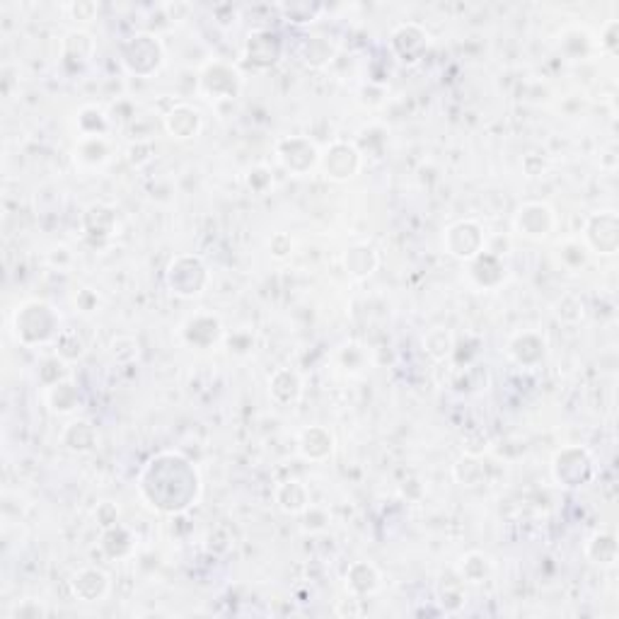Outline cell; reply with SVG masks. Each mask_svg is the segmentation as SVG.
<instances>
[{
    "label": "cell",
    "instance_id": "26",
    "mask_svg": "<svg viewBox=\"0 0 619 619\" xmlns=\"http://www.w3.org/2000/svg\"><path fill=\"white\" fill-rule=\"evenodd\" d=\"M491 569H494V564H491V559H489L487 554H481V552H470V554H464L462 557L457 571H460V579L462 580L481 583L484 579H489Z\"/></svg>",
    "mask_w": 619,
    "mask_h": 619
},
{
    "label": "cell",
    "instance_id": "5",
    "mask_svg": "<svg viewBox=\"0 0 619 619\" xmlns=\"http://www.w3.org/2000/svg\"><path fill=\"white\" fill-rule=\"evenodd\" d=\"M121 58H124V66L131 73L148 76V73L160 68V63H163V47L150 34H136L121 49Z\"/></svg>",
    "mask_w": 619,
    "mask_h": 619
},
{
    "label": "cell",
    "instance_id": "7",
    "mask_svg": "<svg viewBox=\"0 0 619 619\" xmlns=\"http://www.w3.org/2000/svg\"><path fill=\"white\" fill-rule=\"evenodd\" d=\"M554 223H557L554 211H552L547 203L540 202L523 203L518 209V213H516V220H513L518 235H523L527 240H542V238H547V235L554 230Z\"/></svg>",
    "mask_w": 619,
    "mask_h": 619
},
{
    "label": "cell",
    "instance_id": "29",
    "mask_svg": "<svg viewBox=\"0 0 619 619\" xmlns=\"http://www.w3.org/2000/svg\"><path fill=\"white\" fill-rule=\"evenodd\" d=\"M327 523H329V516H327L322 508H315V506H308L305 511H302V525H305V530H310V533H318V530H325Z\"/></svg>",
    "mask_w": 619,
    "mask_h": 619
},
{
    "label": "cell",
    "instance_id": "13",
    "mask_svg": "<svg viewBox=\"0 0 619 619\" xmlns=\"http://www.w3.org/2000/svg\"><path fill=\"white\" fill-rule=\"evenodd\" d=\"M281 39L274 31H255L247 41V61L256 68H269L279 61Z\"/></svg>",
    "mask_w": 619,
    "mask_h": 619
},
{
    "label": "cell",
    "instance_id": "22",
    "mask_svg": "<svg viewBox=\"0 0 619 619\" xmlns=\"http://www.w3.org/2000/svg\"><path fill=\"white\" fill-rule=\"evenodd\" d=\"M61 441L63 445L68 450H73V453H87V450H93L94 443H97V431H94L93 424H87V421H73V424H68L63 428Z\"/></svg>",
    "mask_w": 619,
    "mask_h": 619
},
{
    "label": "cell",
    "instance_id": "19",
    "mask_svg": "<svg viewBox=\"0 0 619 619\" xmlns=\"http://www.w3.org/2000/svg\"><path fill=\"white\" fill-rule=\"evenodd\" d=\"M346 588L354 596H372L380 588V571L371 561H356L348 566Z\"/></svg>",
    "mask_w": 619,
    "mask_h": 619
},
{
    "label": "cell",
    "instance_id": "10",
    "mask_svg": "<svg viewBox=\"0 0 619 619\" xmlns=\"http://www.w3.org/2000/svg\"><path fill=\"white\" fill-rule=\"evenodd\" d=\"M281 163L295 175H305L319 163L318 148L312 146L308 139H286L279 143Z\"/></svg>",
    "mask_w": 619,
    "mask_h": 619
},
{
    "label": "cell",
    "instance_id": "2",
    "mask_svg": "<svg viewBox=\"0 0 619 619\" xmlns=\"http://www.w3.org/2000/svg\"><path fill=\"white\" fill-rule=\"evenodd\" d=\"M58 312L51 305L41 301L24 302L22 308H17L13 327H15V336L27 346L34 344H47L54 336H58Z\"/></svg>",
    "mask_w": 619,
    "mask_h": 619
},
{
    "label": "cell",
    "instance_id": "30",
    "mask_svg": "<svg viewBox=\"0 0 619 619\" xmlns=\"http://www.w3.org/2000/svg\"><path fill=\"white\" fill-rule=\"evenodd\" d=\"M269 247H271V252H274V256L283 259V256H288L291 247H293V242H291V238H288V235H276V238L271 240Z\"/></svg>",
    "mask_w": 619,
    "mask_h": 619
},
{
    "label": "cell",
    "instance_id": "16",
    "mask_svg": "<svg viewBox=\"0 0 619 619\" xmlns=\"http://www.w3.org/2000/svg\"><path fill=\"white\" fill-rule=\"evenodd\" d=\"M165 129L172 139H193L196 133L202 131V114L189 104H177L170 114L165 116Z\"/></svg>",
    "mask_w": 619,
    "mask_h": 619
},
{
    "label": "cell",
    "instance_id": "4",
    "mask_svg": "<svg viewBox=\"0 0 619 619\" xmlns=\"http://www.w3.org/2000/svg\"><path fill=\"white\" fill-rule=\"evenodd\" d=\"M552 474L559 487H583L593 477V457L583 448L561 450L552 462Z\"/></svg>",
    "mask_w": 619,
    "mask_h": 619
},
{
    "label": "cell",
    "instance_id": "24",
    "mask_svg": "<svg viewBox=\"0 0 619 619\" xmlns=\"http://www.w3.org/2000/svg\"><path fill=\"white\" fill-rule=\"evenodd\" d=\"M378 252L368 245H358V247H351L346 255V269L356 276V279H365L371 276L372 271L378 269Z\"/></svg>",
    "mask_w": 619,
    "mask_h": 619
},
{
    "label": "cell",
    "instance_id": "12",
    "mask_svg": "<svg viewBox=\"0 0 619 619\" xmlns=\"http://www.w3.org/2000/svg\"><path fill=\"white\" fill-rule=\"evenodd\" d=\"M426 47H428V34L418 24H404L392 34V49L407 63H417Z\"/></svg>",
    "mask_w": 619,
    "mask_h": 619
},
{
    "label": "cell",
    "instance_id": "11",
    "mask_svg": "<svg viewBox=\"0 0 619 619\" xmlns=\"http://www.w3.org/2000/svg\"><path fill=\"white\" fill-rule=\"evenodd\" d=\"M70 590L83 603H100L109 593V576L102 569H80L70 580Z\"/></svg>",
    "mask_w": 619,
    "mask_h": 619
},
{
    "label": "cell",
    "instance_id": "14",
    "mask_svg": "<svg viewBox=\"0 0 619 619\" xmlns=\"http://www.w3.org/2000/svg\"><path fill=\"white\" fill-rule=\"evenodd\" d=\"M202 85H203V93L211 94V97H232V94L238 93V87H240V77H238V73L230 68V66H225V63H213V66H209L206 68V73H203L202 77Z\"/></svg>",
    "mask_w": 619,
    "mask_h": 619
},
{
    "label": "cell",
    "instance_id": "1",
    "mask_svg": "<svg viewBox=\"0 0 619 619\" xmlns=\"http://www.w3.org/2000/svg\"><path fill=\"white\" fill-rule=\"evenodd\" d=\"M140 491L153 508L163 513H182L202 494V480L192 462L175 453H163L146 467Z\"/></svg>",
    "mask_w": 619,
    "mask_h": 619
},
{
    "label": "cell",
    "instance_id": "9",
    "mask_svg": "<svg viewBox=\"0 0 619 619\" xmlns=\"http://www.w3.org/2000/svg\"><path fill=\"white\" fill-rule=\"evenodd\" d=\"M619 225L617 216L612 211H603L588 218L586 223V242L590 249H596L597 255H615L619 242Z\"/></svg>",
    "mask_w": 619,
    "mask_h": 619
},
{
    "label": "cell",
    "instance_id": "20",
    "mask_svg": "<svg viewBox=\"0 0 619 619\" xmlns=\"http://www.w3.org/2000/svg\"><path fill=\"white\" fill-rule=\"evenodd\" d=\"M220 334H223L220 319L213 318V315H196L184 327L186 341L193 346H206V339H209V344H216Z\"/></svg>",
    "mask_w": 619,
    "mask_h": 619
},
{
    "label": "cell",
    "instance_id": "6",
    "mask_svg": "<svg viewBox=\"0 0 619 619\" xmlns=\"http://www.w3.org/2000/svg\"><path fill=\"white\" fill-rule=\"evenodd\" d=\"M484 245H487L484 232L474 220H460V223L450 225L448 232H445L448 255L464 259V262H472L474 256H480L484 252Z\"/></svg>",
    "mask_w": 619,
    "mask_h": 619
},
{
    "label": "cell",
    "instance_id": "25",
    "mask_svg": "<svg viewBox=\"0 0 619 619\" xmlns=\"http://www.w3.org/2000/svg\"><path fill=\"white\" fill-rule=\"evenodd\" d=\"M77 163L87 165V167H97V165L109 160V143L102 136H85L80 140L76 150Z\"/></svg>",
    "mask_w": 619,
    "mask_h": 619
},
{
    "label": "cell",
    "instance_id": "28",
    "mask_svg": "<svg viewBox=\"0 0 619 619\" xmlns=\"http://www.w3.org/2000/svg\"><path fill=\"white\" fill-rule=\"evenodd\" d=\"M588 547H597V552H586L596 564L610 566L612 561H615V557H617V547H615V540H612L610 534H596V537L588 542Z\"/></svg>",
    "mask_w": 619,
    "mask_h": 619
},
{
    "label": "cell",
    "instance_id": "21",
    "mask_svg": "<svg viewBox=\"0 0 619 619\" xmlns=\"http://www.w3.org/2000/svg\"><path fill=\"white\" fill-rule=\"evenodd\" d=\"M276 501H279L281 511L298 516V513H302L310 506V494L302 481L288 480L276 489Z\"/></svg>",
    "mask_w": 619,
    "mask_h": 619
},
{
    "label": "cell",
    "instance_id": "17",
    "mask_svg": "<svg viewBox=\"0 0 619 619\" xmlns=\"http://www.w3.org/2000/svg\"><path fill=\"white\" fill-rule=\"evenodd\" d=\"M547 354V341L537 332H523L511 341V356L525 368H533Z\"/></svg>",
    "mask_w": 619,
    "mask_h": 619
},
{
    "label": "cell",
    "instance_id": "27",
    "mask_svg": "<svg viewBox=\"0 0 619 619\" xmlns=\"http://www.w3.org/2000/svg\"><path fill=\"white\" fill-rule=\"evenodd\" d=\"M424 348L428 356L435 358V361H443V358H448L450 354H453L455 341H453V334H450L448 329L435 327V329H431V332L424 336Z\"/></svg>",
    "mask_w": 619,
    "mask_h": 619
},
{
    "label": "cell",
    "instance_id": "3",
    "mask_svg": "<svg viewBox=\"0 0 619 619\" xmlns=\"http://www.w3.org/2000/svg\"><path fill=\"white\" fill-rule=\"evenodd\" d=\"M209 286V269L203 266L199 256L182 255L172 259L167 269V288L179 298H193L202 295L203 288Z\"/></svg>",
    "mask_w": 619,
    "mask_h": 619
},
{
    "label": "cell",
    "instance_id": "15",
    "mask_svg": "<svg viewBox=\"0 0 619 619\" xmlns=\"http://www.w3.org/2000/svg\"><path fill=\"white\" fill-rule=\"evenodd\" d=\"M298 448H301L305 460L322 462V460H327V457L332 455L334 435L327 431L325 426H310V428H305L301 434Z\"/></svg>",
    "mask_w": 619,
    "mask_h": 619
},
{
    "label": "cell",
    "instance_id": "8",
    "mask_svg": "<svg viewBox=\"0 0 619 619\" xmlns=\"http://www.w3.org/2000/svg\"><path fill=\"white\" fill-rule=\"evenodd\" d=\"M319 165H322L327 177L334 179V182H344L361 170V153L351 143L336 140L327 148L325 155H319Z\"/></svg>",
    "mask_w": 619,
    "mask_h": 619
},
{
    "label": "cell",
    "instance_id": "18",
    "mask_svg": "<svg viewBox=\"0 0 619 619\" xmlns=\"http://www.w3.org/2000/svg\"><path fill=\"white\" fill-rule=\"evenodd\" d=\"M269 395L274 402L279 404H295L302 395V382L298 378V372L281 368L271 375L269 380Z\"/></svg>",
    "mask_w": 619,
    "mask_h": 619
},
{
    "label": "cell",
    "instance_id": "23",
    "mask_svg": "<svg viewBox=\"0 0 619 619\" xmlns=\"http://www.w3.org/2000/svg\"><path fill=\"white\" fill-rule=\"evenodd\" d=\"M77 387L70 380H58L54 385H47V404L56 414H70L77 407Z\"/></svg>",
    "mask_w": 619,
    "mask_h": 619
}]
</instances>
